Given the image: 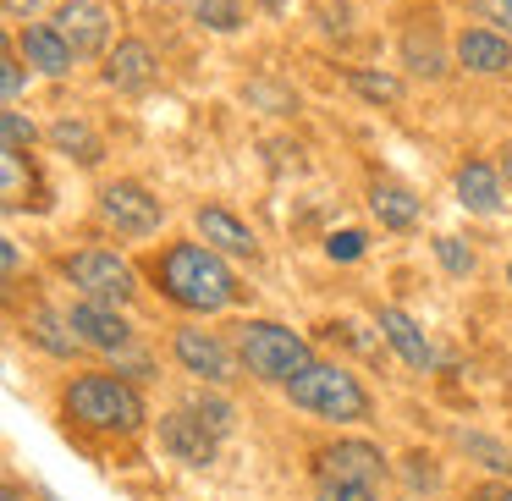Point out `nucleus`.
I'll use <instances>...</instances> for the list:
<instances>
[{"label": "nucleus", "instance_id": "9", "mask_svg": "<svg viewBox=\"0 0 512 501\" xmlns=\"http://www.w3.org/2000/svg\"><path fill=\"white\" fill-rule=\"evenodd\" d=\"M100 215L105 226H116L127 237H149L160 226V199L149 188H138V182H111L100 193Z\"/></svg>", "mask_w": 512, "mask_h": 501}, {"label": "nucleus", "instance_id": "20", "mask_svg": "<svg viewBox=\"0 0 512 501\" xmlns=\"http://www.w3.org/2000/svg\"><path fill=\"white\" fill-rule=\"evenodd\" d=\"M402 67L419 72V78H446V56H441V39H435V28H408L402 34Z\"/></svg>", "mask_w": 512, "mask_h": 501}, {"label": "nucleus", "instance_id": "16", "mask_svg": "<svg viewBox=\"0 0 512 501\" xmlns=\"http://www.w3.org/2000/svg\"><path fill=\"white\" fill-rule=\"evenodd\" d=\"M199 232H204V243H210V248H221V254H232V259H254L259 254L254 232H248L232 210H221V204H204V210H199Z\"/></svg>", "mask_w": 512, "mask_h": 501}, {"label": "nucleus", "instance_id": "33", "mask_svg": "<svg viewBox=\"0 0 512 501\" xmlns=\"http://www.w3.org/2000/svg\"><path fill=\"white\" fill-rule=\"evenodd\" d=\"M408 485H413V490H435V468H430V457H408Z\"/></svg>", "mask_w": 512, "mask_h": 501}, {"label": "nucleus", "instance_id": "13", "mask_svg": "<svg viewBox=\"0 0 512 501\" xmlns=\"http://www.w3.org/2000/svg\"><path fill=\"white\" fill-rule=\"evenodd\" d=\"M215 441H221V435H215V430H210V424H204L193 408L166 413V419H160V446H166V452L177 457V463L204 468V463L215 457Z\"/></svg>", "mask_w": 512, "mask_h": 501}, {"label": "nucleus", "instance_id": "36", "mask_svg": "<svg viewBox=\"0 0 512 501\" xmlns=\"http://www.w3.org/2000/svg\"><path fill=\"white\" fill-rule=\"evenodd\" d=\"M0 259H6V276H17V265H23V259H17V243H0Z\"/></svg>", "mask_w": 512, "mask_h": 501}, {"label": "nucleus", "instance_id": "1", "mask_svg": "<svg viewBox=\"0 0 512 501\" xmlns=\"http://www.w3.org/2000/svg\"><path fill=\"white\" fill-rule=\"evenodd\" d=\"M155 281L177 309L193 314H221L237 303V276L226 270L221 248L210 243H171L155 265Z\"/></svg>", "mask_w": 512, "mask_h": 501}, {"label": "nucleus", "instance_id": "22", "mask_svg": "<svg viewBox=\"0 0 512 501\" xmlns=\"http://www.w3.org/2000/svg\"><path fill=\"white\" fill-rule=\"evenodd\" d=\"M28 336H34L39 347H45V353H61V358H72L78 353V331H72L67 320H56V314H34V325H28Z\"/></svg>", "mask_w": 512, "mask_h": 501}, {"label": "nucleus", "instance_id": "23", "mask_svg": "<svg viewBox=\"0 0 512 501\" xmlns=\"http://www.w3.org/2000/svg\"><path fill=\"white\" fill-rule=\"evenodd\" d=\"M0 166H6V182H0L6 210H17V204H23V193H34V171L23 166V155H17V149H6V160H0Z\"/></svg>", "mask_w": 512, "mask_h": 501}, {"label": "nucleus", "instance_id": "32", "mask_svg": "<svg viewBox=\"0 0 512 501\" xmlns=\"http://www.w3.org/2000/svg\"><path fill=\"white\" fill-rule=\"evenodd\" d=\"M364 254V232H336L331 237V259H358Z\"/></svg>", "mask_w": 512, "mask_h": 501}, {"label": "nucleus", "instance_id": "38", "mask_svg": "<svg viewBox=\"0 0 512 501\" xmlns=\"http://www.w3.org/2000/svg\"><path fill=\"white\" fill-rule=\"evenodd\" d=\"M501 177H507V182H512V155H507V160H501Z\"/></svg>", "mask_w": 512, "mask_h": 501}, {"label": "nucleus", "instance_id": "28", "mask_svg": "<svg viewBox=\"0 0 512 501\" xmlns=\"http://www.w3.org/2000/svg\"><path fill=\"white\" fill-rule=\"evenodd\" d=\"M0 89H6V105L23 100V50H6V61H0Z\"/></svg>", "mask_w": 512, "mask_h": 501}, {"label": "nucleus", "instance_id": "24", "mask_svg": "<svg viewBox=\"0 0 512 501\" xmlns=\"http://www.w3.org/2000/svg\"><path fill=\"white\" fill-rule=\"evenodd\" d=\"M0 133H6V149L28 155V149H34V138H39V127L28 122V116L17 111V105H6V111H0Z\"/></svg>", "mask_w": 512, "mask_h": 501}, {"label": "nucleus", "instance_id": "25", "mask_svg": "<svg viewBox=\"0 0 512 501\" xmlns=\"http://www.w3.org/2000/svg\"><path fill=\"white\" fill-rule=\"evenodd\" d=\"M463 452L468 457H485L490 474H512V452L501 441H490V435H463Z\"/></svg>", "mask_w": 512, "mask_h": 501}, {"label": "nucleus", "instance_id": "30", "mask_svg": "<svg viewBox=\"0 0 512 501\" xmlns=\"http://www.w3.org/2000/svg\"><path fill=\"white\" fill-rule=\"evenodd\" d=\"M193 413H199V419L210 424L215 435H226V430H232V408H226V402H215V397H210V402L199 397V402H193Z\"/></svg>", "mask_w": 512, "mask_h": 501}, {"label": "nucleus", "instance_id": "15", "mask_svg": "<svg viewBox=\"0 0 512 501\" xmlns=\"http://www.w3.org/2000/svg\"><path fill=\"white\" fill-rule=\"evenodd\" d=\"M369 210H375V221L386 226V232H413V226H419V215H424V204L413 199L402 182L375 177V182H369Z\"/></svg>", "mask_w": 512, "mask_h": 501}, {"label": "nucleus", "instance_id": "10", "mask_svg": "<svg viewBox=\"0 0 512 501\" xmlns=\"http://www.w3.org/2000/svg\"><path fill=\"white\" fill-rule=\"evenodd\" d=\"M100 78H105V89H116V94H144V89H155L160 61L144 39H116V50H105Z\"/></svg>", "mask_w": 512, "mask_h": 501}, {"label": "nucleus", "instance_id": "35", "mask_svg": "<svg viewBox=\"0 0 512 501\" xmlns=\"http://www.w3.org/2000/svg\"><path fill=\"white\" fill-rule=\"evenodd\" d=\"M468 501H512V485H479Z\"/></svg>", "mask_w": 512, "mask_h": 501}, {"label": "nucleus", "instance_id": "7", "mask_svg": "<svg viewBox=\"0 0 512 501\" xmlns=\"http://www.w3.org/2000/svg\"><path fill=\"white\" fill-rule=\"evenodd\" d=\"M50 23H56L61 39L78 50V61H94V56H105V50H111V12H105V6H94V0H61Z\"/></svg>", "mask_w": 512, "mask_h": 501}, {"label": "nucleus", "instance_id": "18", "mask_svg": "<svg viewBox=\"0 0 512 501\" xmlns=\"http://www.w3.org/2000/svg\"><path fill=\"white\" fill-rule=\"evenodd\" d=\"M380 336H386V342L397 347V358H402L408 369H435V347H430V336H424L402 309H380Z\"/></svg>", "mask_w": 512, "mask_h": 501}, {"label": "nucleus", "instance_id": "19", "mask_svg": "<svg viewBox=\"0 0 512 501\" xmlns=\"http://www.w3.org/2000/svg\"><path fill=\"white\" fill-rule=\"evenodd\" d=\"M50 144H56L61 155H78V166H100L105 160L100 133H94L83 116H61V122H50Z\"/></svg>", "mask_w": 512, "mask_h": 501}, {"label": "nucleus", "instance_id": "5", "mask_svg": "<svg viewBox=\"0 0 512 501\" xmlns=\"http://www.w3.org/2000/svg\"><path fill=\"white\" fill-rule=\"evenodd\" d=\"M380 479H386V457L369 441H331L314 452V485L325 501H369Z\"/></svg>", "mask_w": 512, "mask_h": 501}, {"label": "nucleus", "instance_id": "37", "mask_svg": "<svg viewBox=\"0 0 512 501\" xmlns=\"http://www.w3.org/2000/svg\"><path fill=\"white\" fill-rule=\"evenodd\" d=\"M0 501H28V496H23V485H6V496H0Z\"/></svg>", "mask_w": 512, "mask_h": 501}, {"label": "nucleus", "instance_id": "8", "mask_svg": "<svg viewBox=\"0 0 512 501\" xmlns=\"http://www.w3.org/2000/svg\"><path fill=\"white\" fill-rule=\"evenodd\" d=\"M171 353H177V364L188 369V375L210 380V386H226V380H237V364H232V353H226V342H221L215 331L182 325V331L171 336Z\"/></svg>", "mask_w": 512, "mask_h": 501}, {"label": "nucleus", "instance_id": "17", "mask_svg": "<svg viewBox=\"0 0 512 501\" xmlns=\"http://www.w3.org/2000/svg\"><path fill=\"white\" fill-rule=\"evenodd\" d=\"M501 171L496 166H485V160H463L457 166V199H463V210H474V215H496L501 210Z\"/></svg>", "mask_w": 512, "mask_h": 501}, {"label": "nucleus", "instance_id": "3", "mask_svg": "<svg viewBox=\"0 0 512 501\" xmlns=\"http://www.w3.org/2000/svg\"><path fill=\"white\" fill-rule=\"evenodd\" d=\"M237 353H243L248 375L265 380V386H287L292 375L314 364V347L303 342L298 331L287 325H270V320H243L237 325Z\"/></svg>", "mask_w": 512, "mask_h": 501}, {"label": "nucleus", "instance_id": "31", "mask_svg": "<svg viewBox=\"0 0 512 501\" xmlns=\"http://www.w3.org/2000/svg\"><path fill=\"white\" fill-rule=\"evenodd\" d=\"M479 12H485V23L490 28H501V34L512 39V0H474Z\"/></svg>", "mask_w": 512, "mask_h": 501}, {"label": "nucleus", "instance_id": "14", "mask_svg": "<svg viewBox=\"0 0 512 501\" xmlns=\"http://www.w3.org/2000/svg\"><path fill=\"white\" fill-rule=\"evenodd\" d=\"M12 45L23 50V61H28V67H39L45 78H67L72 61H78V50H72L67 39H61V28H56V23H23Z\"/></svg>", "mask_w": 512, "mask_h": 501}, {"label": "nucleus", "instance_id": "2", "mask_svg": "<svg viewBox=\"0 0 512 501\" xmlns=\"http://www.w3.org/2000/svg\"><path fill=\"white\" fill-rule=\"evenodd\" d=\"M61 408L83 430H122L127 435L144 424V397L122 375H78L67 386V397H61Z\"/></svg>", "mask_w": 512, "mask_h": 501}, {"label": "nucleus", "instance_id": "6", "mask_svg": "<svg viewBox=\"0 0 512 501\" xmlns=\"http://www.w3.org/2000/svg\"><path fill=\"white\" fill-rule=\"evenodd\" d=\"M61 276H67L83 298L111 303V309H127V303H133V292H138L127 259H116L111 248H83V254H67V259H61Z\"/></svg>", "mask_w": 512, "mask_h": 501}, {"label": "nucleus", "instance_id": "21", "mask_svg": "<svg viewBox=\"0 0 512 501\" xmlns=\"http://www.w3.org/2000/svg\"><path fill=\"white\" fill-rule=\"evenodd\" d=\"M347 89L369 105H397L402 100V78L397 72H375V67H347Z\"/></svg>", "mask_w": 512, "mask_h": 501}, {"label": "nucleus", "instance_id": "39", "mask_svg": "<svg viewBox=\"0 0 512 501\" xmlns=\"http://www.w3.org/2000/svg\"><path fill=\"white\" fill-rule=\"evenodd\" d=\"M507 287H512V265H507Z\"/></svg>", "mask_w": 512, "mask_h": 501}, {"label": "nucleus", "instance_id": "26", "mask_svg": "<svg viewBox=\"0 0 512 501\" xmlns=\"http://www.w3.org/2000/svg\"><path fill=\"white\" fill-rule=\"evenodd\" d=\"M435 259H441L452 276H474V248L457 243V237H435Z\"/></svg>", "mask_w": 512, "mask_h": 501}, {"label": "nucleus", "instance_id": "27", "mask_svg": "<svg viewBox=\"0 0 512 501\" xmlns=\"http://www.w3.org/2000/svg\"><path fill=\"white\" fill-rule=\"evenodd\" d=\"M199 23H210L215 34H232L243 12H237V0H199Z\"/></svg>", "mask_w": 512, "mask_h": 501}, {"label": "nucleus", "instance_id": "34", "mask_svg": "<svg viewBox=\"0 0 512 501\" xmlns=\"http://www.w3.org/2000/svg\"><path fill=\"white\" fill-rule=\"evenodd\" d=\"M0 6H6V23L23 28V23H34V12L45 6V0H0Z\"/></svg>", "mask_w": 512, "mask_h": 501}, {"label": "nucleus", "instance_id": "12", "mask_svg": "<svg viewBox=\"0 0 512 501\" xmlns=\"http://www.w3.org/2000/svg\"><path fill=\"white\" fill-rule=\"evenodd\" d=\"M452 56H457V67L474 72V78H501V72L512 67V39L501 34V28L474 23V28H463V34H457Z\"/></svg>", "mask_w": 512, "mask_h": 501}, {"label": "nucleus", "instance_id": "11", "mask_svg": "<svg viewBox=\"0 0 512 501\" xmlns=\"http://www.w3.org/2000/svg\"><path fill=\"white\" fill-rule=\"evenodd\" d=\"M67 325L78 331L83 347H94V353H127V347H133V325H127L122 314L111 309V303L83 298L78 309L67 314Z\"/></svg>", "mask_w": 512, "mask_h": 501}, {"label": "nucleus", "instance_id": "4", "mask_svg": "<svg viewBox=\"0 0 512 501\" xmlns=\"http://www.w3.org/2000/svg\"><path fill=\"white\" fill-rule=\"evenodd\" d=\"M287 397H292V408L320 413V419H336V424L369 419V391L358 386V375H347L342 364H320V358L303 375L287 380Z\"/></svg>", "mask_w": 512, "mask_h": 501}, {"label": "nucleus", "instance_id": "29", "mask_svg": "<svg viewBox=\"0 0 512 501\" xmlns=\"http://www.w3.org/2000/svg\"><path fill=\"white\" fill-rule=\"evenodd\" d=\"M248 100H254V105H270V111H292V105H298L287 89H276V83H248Z\"/></svg>", "mask_w": 512, "mask_h": 501}]
</instances>
